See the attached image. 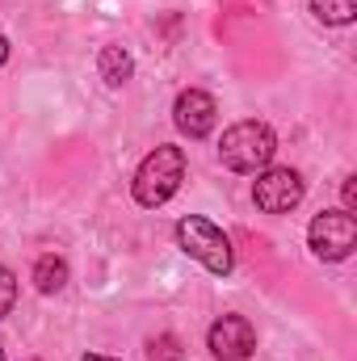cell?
Instances as JSON below:
<instances>
[{
  "label": "cell",
  "instance_id": "1",
  "mask_svg": "<svg viewBox=\"0 0 357 361\" xmlns=\"http://www.w3.org/2000/svg\"><path fill=\"white\" fill-rule=\"evenodd\" d=\"M273 152H277V135L269 122H257V118L227 126L219 139V160L231 173H261V169H269Z\"/></svg>",
  "mask_w": 357,
  "mask_h": 361
},
{
  "label": "cell",
  "instance_id": "2",
  "mask_svg": "<svg viewBox=\"0 0 357 361\" xmlns=\"http://www.w3.org/2000/svg\"><path fill=\"white\" fill-rule=\"evenodd\" d=\"M181 180H185V156H181V147L160 143V147H156V152H147V156H143V164L135 169L131 189H135V202H139V206L156 210V206H164V202L177 193Z\"/></svg>",
  "mask_w": 357,
  "mask_h": 361
},
{
  "label": "cell",
  "instance_id": "3",
  "mask_svg": "<svg viewBox=\"0 0 357 361\" xmlns=\"http://www.w3.org/2000/svg\"><path fill=\"white\" fill-rule=\"evenodd\" d=\"M177 248L189 257V261H198L202 269L219 273V277H227V273L236 269V252H231V240L223 235V227H214L210 219H198V214H185L177 223Z\"/></svg>",
  "mask_w": 357,
  "mask_h": 361
},
{
  "label": "cell",
  "instance_id": "4",
  "mask_svg": "<svg viewBox=\"0 0 357 361\" xmlns=\"http://www.w3.org/2000/svg\"><path fill=\"white\" fill-rule=\"evenodd\" d=\"M307 244L320 261H345L357 248V223L349 210H324L307 227Z\"/></svg>",
  "mask_w": 357,
  "mask_h": 361
},
{
  "label": "cell",
  "instance_id": "5",
  "mask_svg": "<svg viewBox=\"0 0 357 361\" xmlns=\"http://www.w3.org/2000/svg\"><path fill=\"white\" fill-rule=\"evenodd\" d=\"M307 193V180L298 169H261V177L253 185V202L265 214H290Z\"/></svg>",
  "mask_w": 357,
  "mask_h": 361
},
{
  "label": "cell",
  "instance_id": "6",
  "mask_svg": "<svg viewBox=\"0 0 357 361\" xmlns=\"http://www.w3.org/2000/svg\"><path fill=\"white\" fill-rule=\"evenodd\" d=\"M206 349L214 361H248L257 353V328L244 315H219L206 332Z\"/></svg>",
  "mask_w": 357,
  "mask_h": 361
},
{
  "label": "cell",
  "instance_id": "7",
  "mask_svg": "<svg viewBox=\"0 0 357 361\" xmlns=\"http://www.w3.org/2000/svg\"><path fill=\"white\" fill-rule=\"evenodd\" d=\"M173 122H177L181 135L189 139H206L219 122V105L206 89H185L177 92V105H173Z\"/></svg>",
  "mask_w": 357,
  "mask_h": 361
},
{
  "label": "cell",
  "instance_id": "8",
  "mask_svg": "<svg viewBox=\"0 0 357 361\" xmlns=\"http://www.w3.org/2000/svg\"><path fill=\"white\" fill-rule=\"evenodd\" d=\"M97 68H101V80H105L109 89H122V85L135 76V59H131L126 47H105L101 59H97Z\"/></svg>",
  "mask_w": 357,
  "mask_h": 361
},
{
  "label": "cell",
  "instance_id": "9",
  "mask_svg": "<svg viewBox=\"0 0 357 361\" xmlns=\"http://www.w3.org/2000/svg\"><path fill=\"white\" fill-rule=\"evenodd\" d=\"M34 286H38L42 294H59V290L68 286V261L55 257V252L38 257V261H34Z\"/></svg>",
  "mask_w": 357,
  "mask_h": 361
},
{
  "label": "cell",
  "instance_id": "10",
  "mask_svg": "<svg viewBox=\"0 0 357 361\" xmlns=\"http://www.w3.org/2000/svg\"><path fill=\"white\" fill-rule=\"evenodd\" d=\"M311 13L324 25H349L357 17V0H311Z\"/></svg>",
  "mask_w": 357,
  "mask_h": 361
},
{
  "label": "cell",
  "instance_id": "11",
  "mask_svg": "<svg viewBox=\"0 0 357 361\" xmlns=\"http://www.w3.org/2000/svg\"><path fill=\"white\" fill-rule=\"evenodd\" d=\"M181 357H185V349H181V341L173 332H160V336L147 341V361H181Z\"/></svg>",
  "mask_w": 357,
  "mask_h": 361
},
{
  "label": "cell",
  "instance_id": "12",
  "mask_svg": "<svg viewBox=\"0 0 357 361\" xmlns=\"http://www.w3.org/2000/svg\"><path fill=\"white\" fill-rule=\"evenodd\" d=\"M13 302H17V273L0 265V319L13 311Z\"/></svg>",
  "mask_w": 357,
  "mask_h": 361
},
{
  "label": "cell",
  "instance_id": "13",
  "mask_svg": "<svg viewBox=\"0 0 357 361\" xmlns=\"http://www.w3.org/2000/svg\"><path fill=\"white\" fill-rule=\"evenodd\" d=\"M357 206V177H345V210Z\"/></svg>",
  "mask_w": 357,
  "mask_h": 361
},
{
  "label": "cell",
  "instance_id": "14",
  "mask_svg": "<svg viewBox=\"0 0 357 361\" xmlns=\"http://www.w3.org/2000/svg\"><path fill=\"white\" fill-rule=\"evenodd\" d=\"M80 361H118V357H105V353H89V357H80Z\"/></svg>",
  "mask_w": 357,
  "mask_h": 361
},
{
  "label": "cell",
  "instance_id": "15",
  "mask_svg": "<svg viewBox=\"0 0 357 361\" xmlns=\"http://www.w3.org/2000/svg\"><path fill=\"white\" fill-rule=\"evenodd\" d=\"M4 59H8V42L0 38V63H4Z\"/></svg>",
  "mask_w": 357,
  "mask_h": 361
},
{
  "label": "cell",
  "instance_id": "16",
  "mask_svg": "<svg viewBox=\"0 0 357 361\" xmlns=\"http://www.w3.org/2000/svg\"><path fill=\"white\" fill-rule=\"evenodd\" d=\"M0 361H4V349H0Z\"/></svg>",
  "mask_w": 357,
  "mask_h": 361
}]
</instances>
